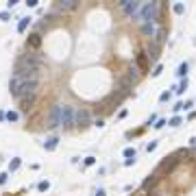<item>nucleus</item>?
Listing matches in <instances>:
<instances>
[{
  "mask_svg": "<svg viewBox=\"0 0 196 196\" xmlns=\"http://www.w3.org/2000/svg\"><path fill=\"white\" fill-rule=\"evenodd\" d=\"M183 11H185V4L177 2V4H174V13H183Z\"/></svg>",
  "mask_w": 196,
  "mask_h": 196,
  "instance_id": "obj_24",
  "label": "nucleus"
},
{
  "mask_svg": "<svg viewBox=\"0 0 196 196\" xmlns=\"http://www.w3.org/2000/svg\"><path fill=\"white\" fill-rule=\"evenodd\" d=\"M168 124H170V126H179V124H181V118H179V116H174V118H170V122H168Z\"/></svg>",
  "mask_w": 196,
  "mask_h": 196,
  "instance_id": "obj_23",
  "label": "nucleus"
},
{
  "mask_svg": "<svg viewBox=\"0 0 196 196\" xmlns=\"http://www.w3.org/2000/svg\"><path fill=\"white\" fill-rule=\"evenodd\" d=\"M33 102H35V94H31V96H24V98H20V111H28L31 107H33Z\"/></svg>",
  "mask_w": 196,
  "mask_h": 196,
  "instance_id": "obj_12",
  "label": "nucleus"
},
{
  "mask_svg": "<svg viewBox=\"0 0 196 196\" xmlns=\"http://www.w3.org/2000/svg\"><path fill=\"white\" fill-rule=\"evenodd\" d=\"M194 157H196V150H194Z\"/></svg>",
  "mask_w": 196,
  "mask_h": 196,
  "instance_id": "obj_36",
  "label": "nucleus"
},
{
  "mask_svg": "<svg viewBox=\"0 0 196 196\" xmlns=\"http://www.w3.org/2000/svg\"><path fill=\"white\" fill-rule=\"evenodd\" d=\"M9 18H11V13H9V11H0V20H2V22H7Z\"/></svg>",
  "mask_w": 196,
  "mask_h": 196,
  "instance_id": "obj_25",
  "label": "nucleus"
},
{
  "mask_svg": "<svg viewBox=\"0 0 196 196\" xmlns=\"http://www.w3.org/2000/svg\"><path fill=\"white\" fill-rule=\"evenodd\" d=\"M159 100H161V102H166V100H170V92H163V94L159 96Z\"/></svg>",
  "mask_w": 196,
  "mask_h": 196,
  "instance_id": "obj_27",
  "label": "nucleus"
},
{
  "mask_svg": "<svg viewBox=\"0 0 196 196\" xmlns=\"http://www.w3.org/2000/svg\"><path fill=\"white\" fill-rule=\"evenodd\" d=\"M57 144H59V137H48V140L44 142V148H46V150H54Z\"/></svg>",
  "mask_w": 196,
  "mask_h": 196,
  "instance_id": "obj_15",
  "label": "nucleus"
},
{
  "mask_svg": "<svg viewBox=\"0 0 196 196\" xmlns=\"http://www.w3.org/2000/svg\"><path fill=\"white\" fill-rule=\"evenodd\" d=\"M163 124H166V120H157V124H152V126H155V129H161Z\"/></svg>",
  "mask_w": 196,
  "mask_h": 196,
  "instance_id": "obj_31",
  "label": "nucleus"
},
{
  "mask_svg": "<svg viewBox=\"0 0 196 196\" xmlns=\"http://www.w3.org/2000/svg\"><path fill=\"white\" fill-rule=\"evenodd\" d=\"M185 90H188V79H185V81H183V83H181L179 87H177V94H183Z\"/></svg>",
  "mask_w": 196,
  "mask_h": 196,
  "instance_id": "obj_22",
  "label": "nucleus"
},
{
  "mask_svg": "<svg viewBox=\"0 0 196 196\" xmlns=\"http://www.w3.org/2000/svg\"><path fill=\"white\" fill-rule=\"evenodd\" d=\"M39 44H42V35L39 33H31L28 39H26V46L28 48H39Z\"/></svg>",
  "mask_w": 196,
  "mask_h": 196,
  "instance_id": "obj_13",
  "label": "nucleus"
},
{
  "mask_svg": "<svg viewBox=\"0 0 196 196\" xmlns=\"http://www.w3.org/2000/svg\"><path fill=\"white\" fill-rule=\"evenodd\" d=\"M39 87V72H26V74H13L9 83V92L13 98H24L31 94H37Z\"/></svg>",
  "mask_w": 196,
  "mask_h": 196,
  "instance_id": "obj_1",
  "label": "nucleus"
},
{
  "mask_svg": "<svg viewBox=\"0 0 196 196\" xmlns=\"http://www.w3.org/2000/svg\"><path fill=\"white\" fill-rule=\"evenodd\" d=\"M179 155H170V157H166L163 161H161V166H159V170H157V174H161V172H170L177 163H179V159H177Z\"/></svg>",
  "mask_w": 196,
  "mask_h": 196,
  "instance_id": "obj_6",
  "label": "nucleus"
},
{
  "mask_svg": "<svg viewBox=\"0 0 196 196\" xmlns=\"http://www.w3.org/2000/svg\"><path fill=\"white\" fill-rule=\"evenodd\" d=\"M48 188H50L48 181H39V183H37V190H39V192H48Z\"/></svg>",
  "mask_w": 196,
  "mask_h": 196,
  "instance_id": "obj_21",
  "label": "nucleus"
},
{
  "mask_svg": "<svg viewBox=\"0 0 196 196\" xmlns=\"http://www.w3.org/2000/svg\"><path fill=\"white\" fill-rule=\"evenodd\" d=\"M28 26H31V18H20V22H18V33H24Z\"/></svg>",
  "mask_w": 196,
  "mask_h": 196,
  "instance_id": "obj_14",
  "label": "nucleus"
},
{
  "mask_svg": "<svg viewBox=\"0 0 196 196\" xmlns=\"http://www.w3.org/2000/svg\"><path fill=\"white\" fill-rule=\"evenodd\" d=\"M61 126V105H54L48 113V129H57Z\"/></svg>",
  "mask_w": 196,
  "mask_h": 196,
  "instance_id": "obj_5",
  "label": "nucleus"
},
{
  "mask_svg": "<svg viewBox=\"0 0 196 196\" xmlns=\"http://www.w3.org/2000/svg\"><path fill=\"white\" fill-rule=\"evenodd\" d=\"M92 122V116H90V109L81 107V109H74V126L76 129H87Z\"/></svg>",
  "mask_w": 196,
  "mask_h": 196,
  "instance_id": "obj_3",
  "label": "nucleus"
},
{
  "mask_svg": "<svg viewBox=\"0 0 196 196\" xmlns=\"http://www.w3.org/2000/svg\"><path fill=\"white\" fill-rule=\"evenodd\" d=\"M7 181H9V174H7V172H2V174H0V185H4Z\"/></svg>",
  "mask_w": 196,
  "mask_h": 196,
  "instance_id": "obj_26",
  "label": "nucleus"
},
{
  "mask_svg": "<svg viewBox=\"0 0 196 196\" xmlns=\"http://www.w3.org/2000/svg\"><path fill=\"white\" fill-rule=\"evenodd\" d=\"M159 52H161V46L155 44V42H150L146 46V52H144V54H146L148 61H157V59H159Z\"/></svg>",
  "mask_w": 196,
  "mask_h": 196,
  "instance_id": "obj_8",
  "label": "nucleus"
},
{
  "mask_svg": "<svg viewBox=\"0 0 196 196\" xmlns=\"http://www.w3.org/2000/svg\"><path fill=\"white\" fill-rule=\"evenodd\" d=\"M124 157H126V159H135V157H137V150H135V148H124Z\"/></svg>",
  "mask_w": 196,
  "mask_h": 196,
  "instance_id": "obj_18",
  "label": "nucleus"
},
{
  "mask_svg": "<svg viewBox=\"0 0 196 196\" xmlns=\"http://www.w3.org/2000/svg\"><path fill=\"white\" fill-rule=\"evenodd\" d=\"M135 61H137V65H140L142 70H148V59H146V54H144V52H140Z\"/></svg>",
  "mask_w": 196,
  "mask_h": 196,
  "instance_id": "obj_16",
  "label": "nucleus"
},
{
  "mask_svg": "<svg viewBox=\"0 0 196 196\" xmlns=\"http://www.w3.org/2000/svg\"><path fill=\"white\" fill-rule=\"evenodd\" d=\"M159 11H161V2H142L135 22L142 26H155L159 22Z\"/></svg>",
  "mask_w": 196,
  "mask_h": 196,
  "instance_id": "obj_2",
  "label": "nucleus"
},
{
  "mask_svg": "<svg viewBox=\"0 0 196 196\" xmlns=\"http://www.w3.org/2000/svg\"><path fill=\"white\" fill-rule=\"evenodd\" d=\"M61 126L63 129H72L74 126V107L61 105Z\"/></svg>",
  "mask_w": 196,
  "mask_h": 196,
  "instance_id": "obj_4",
  "label": "nucleus"
},
{
  "mask_svg": "<svg viewBox=\"0 0 196 196\" xmlns=\"http://www.w3.org/2000/svg\"><path fill=\"white\" fill-rule=\"evenodd\" d=\"M15 4H18V0H9V2H7V7H9V9H13Z\"/></svg>",
  "mask_w": 196,
  "mask_h": 196,
  "instance_id": "obj_33",
  "label": "nucleus"
},
{
  "mask_svg": "<svg viewBox=\"0 0 196 196\" xmlns=\"http://www.w3.org/2000/svg\"><path fill=\"white\" fill-rule=\"evenodd\" d=\"M155 148H157V142H150V144H148V146H146V150H148V152H152Z\"/></svg>",
  "mask_w": 196,
  "mask_h": 196,
  "instance_id": "obj_29",
  "label": "nucleus"
},
{
  "mask_svg": "<svg viewBox=\"0 0 196 196\" xmlns=\"http://www.w3.org/2000/svg\"><path fill=\"white\" fill-rule=\"evenodd\" d=\"M120 4H122V9H124L133 20H135V15L140 13V7H142V2H131V0H122Z\"/></svg>",
  "mask_w": 196,
  "mask_h": 196,
  "instance_id": "obj_7",
  "label": "nucleus"
},
{
  "mask_svg": "<svg viewBox=\"0 0 196 196\" xmlns=\"http://www.w3.org/2000/svg\"><path fill=\"white\" fill-rule=\"evenodd\" d=\"M20 163H22V161H20V157H15V159L9 163V170H11V172H15V170L20 168Z\"/></svg>",
  "mask_w": 196,
  "mask_h": 196,
  "instance_id": "obj_20",
  "label": "nucleus"
},
{
  "mask_svg": "<svg viewBox=\"0 0 196 196\" xmlns=\"http://www.w3.org/2000/svg\"><path fill=\"white\" fill-rule=\"evenodd\" d=\"M76 7H79L76 0H63V2H57V11H63V13H65V11H74Z\"/></svg>",
  "mask_w": 196,
  "mask_h": 196,
  "instance_id": "obj_10",
  "label": "nucleus"
},
{
  "mask_svg": "<svg viewBox=\"0 0 196 196\" xmlns=\"http://www.w3.org/2000/svg\"><path fill=\"white\" fill-rule=\"evenodd\" d=\"M188 70H190V65H188V63H181L177 74H179V76H188Z\"/></svg>",
  "mask_w": 196,
  "mask_h": 196,
  "instance_id": "obj_19",
  "label": "nucleus"
},
{
  "mask_svg": "<svg viewBox=\"0 0 196 196\" xmlns=\"http://www.w3.org/2000/svg\"><path fill=\"white\" fill-rule=\"evenodd\" d=\"M2 120H4V111H0V122H2Z\"/></svg>",
  "mask_w": 196,
  "mask_h": 196,
  "instance_id": "obj_35",
  "label": "nucleus"
},
{
  "mask_svg": "<svg viewBox=\"0 0 196 196\" xmlns=\"http://www.w3.org/2000/svg\"><path fill=\"white\" fill-rule=\"evenodd\" d=\"M140 76H142V74H140V70H137L135 65H131V68L126 70V79H124V81H129L131 85H135V83L140 81Z\"/></svg>",
  "mask_w": 196,
  "mask_h": 196,
  "instance_id": "obj_11",
  "label": "nucleus"
},
{
  "mask_svg": "<svg viewBox=\"0 0 196 196\" xmlns=\"http://www.w3.org/2000/svg\"><path fill=\"white\" fill-rule=\"evenodd\" d=\"M4 120H7V122H18V120H20V113H18V111H7V113H4Z\"/></svg>",
  "mask_w": 196,
  "mask_h": 196,
  "instance_id": "obj_17",
  "label": "nucleus"
},
{
  "mask_svg": "<svg viewBox=\"0 0 196 196\" xmlns=\"http://www.w3.org/2000/svg\"><path fill=\"white\" fill-rule=\"evenodd\" d=\"M96 196H105V190H98V192H96Z\"/></svg>",
  "mask_w": 196,
  "mask_h": 196,
  "instance_id": "obj_34",
  "label": "nucleus"
},
{
  "mask_svg": "<svg viewBox=\"0 0 196 196\" xmlns=\"http://www.w3.org/2000/svg\"><path fill=\"white\" fill-rule=\"evenodd\" d=\"M37 2H39V0H26V4H28L31 9H35V7H37Z\"/></svg>",
  "mask_w": 196,
  "mask_h": 196,
  "instance_id": "obj_30",
  "label": "nucleus"
},
{
  "mask_svg": "<svg viewBox=\"0 0 196 196\" xmlns=\"http://www.w3.org/2000/svg\"><path fill=\"white\" fill-rule=\"evenodd\" d=\"M94 161H96V159H94V157H85V166H92V163H94Z\"/></svg>",
  "mask_w": 196,
  "mask_h": 196,
  "instance_id": "obj_32",
  "label": "nucleus"
},
{
  "mask_svg": "<svg viewBox=\"0 0 196 196\" xmlns=\"http://www.w3.org/2000/svg\"><path fill=\"white\" fill-rule=\"evenodd\" d=\"M157 181H159V174H157V172H152L146 181L142 183V190H140V192H142V194H148V190H152V188L157 185Z\"/></svg>",
  "mask_w": 196,
  "mask_h": 196,
  "instance_id": "obj_9",
  "label": "nucleus"
},
{
  "mask_svg": "<svg viewBox=\"0 0 196 196\" xmlns=\"http://www.w3.org/2000/svg\"><path fill=\"white\" fill-rule=\"evenodd\" d=\"M150 74H152V76H159V74H161V65H155V70H152Z\"/></svg>",
  "mask_w": 196,
  "mask_h": 196,
  "instance_id": "obj_28",
  "label": "nucleus"
}]
</instances>
